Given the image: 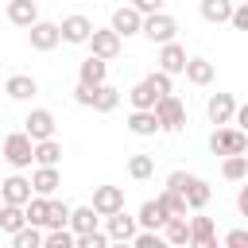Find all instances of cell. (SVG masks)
<instances>
[{
	"label": "cell",
	"instance_id": "d6a6232c",
	"mask_svg": "<svg viewBox=\"0 0 248 248\" xmlns=\"http://www.w3.org/2000/svg\"><path fill=\"white\" fill-rule=\"evenodd\" d=\"M23 217H27V225H39L43 229V221H46V198L43 194H31L23 202Z\"/></svg>",
	"mask_w": 248,
	"mask_h": 248
},
{
	"label": "cell",
	"instance_id": "e0dca14e",
	"mask_svg": "<svg viewBox=\"0 0 248 248\" xmlns=\"http://www.w3.org/2000/svg\"><path fill=\"white\" fill-rule=\"evenodd\" d=\"M58 186H62V170H58V167H35V174H31V194L50 198Z\"/></svg>",
	"mask_w": 248,
	"mask_h": 248
},
{
	"label": "cell",
	"instance_id": "836d02e7",
	"mask_svg": "<svg viewBox=\"0 0 248 248\" xmlns=\"http://www.w3.org/2000/svg\"><path fill=\"white\" fill-rule=\"evenodd\" d=\"M12 244L16 248H43V229L39 225H23L12 232Z\"/></svg>",
	"mask_w": 248,
	"mask_h": 248
},
{
	"label": "cell",
	"instance_id": "8d00e7d4",
	"mask_svg": "<svg viewBox=\"0 0 248 248\" xmlns=\"http://www.w3.org/2000/svg\"><path fill=\"white\" fill-rule=\"evenodd\" d=\"M159 198H163V205H167L170 213H178V217H186V213H190V205H186V198H182L178 190H167V186H163V194H159Z\"/></svg>",
	"mask_w": 248,
	"mask_h": 248
},
{
	"label": "cell",
	"instance_id": "4316f807",
	"mask_svg": "<svg viewBox=\"0 0 248 248\" xmlns=\"http://www.w3.org/2000/svg\"><path fill=\"white\" fill-rule=\"evenodd\" d=\"M221 178L244 182V178H248V155H244V151H240V155H221Z\"/></svg>",
	"mask_w": 248,
	"mask_h": 248
},
{
	"label": "cell",
	"instance_id": "ba28073f",
	"mask_svg": "<svg viewBox=\"0 0 248 248\" xmlns=\"http://www.w3.org/2000/svg\"><path fill=\"white\" fill-rule=\"evenodd\" d=\"M27 39H31V46H35V50H54V46L62 43L58 23H50V19H35V23L27 27Z\"/></svg>",
	"mask_w": 248,
	"mask_h": 248
},
{
	"label": "cell",
	"instance_id": "44dd1931",
	"mask_svg": "<svg viewBox=\"0 0 248 248\" xmlns=\"http://www.w3.org/2000/svg\"><path fill=\"white\" fill-rule=\"evenodd\" d=\"M190 244L194 248H217L213 217H190Z\"/></svg>",
	"mask_w": 248,
	"mask_h": 248
},
{
	"label": "cell",
	"instance_id": "f1b7e54d",
	"mask_svg": "<svg viewBox=\"0 0 248 248\" xmlns=\"http://www.w3.org/2000/svg\"><path fill=\"white\" fill-rule=\"evenodd\" d=\"M202 19L205 23H229V12H232V0H202L198 4Z\"/></svg>",
	"mask_w": 248,
	"mask_h": 248
},
{
	"label": "cell",
	"instance_id": "f35d334b",
	"mask_svg": "<svg viewBox=\"0 0 248 248\" xmlns=\"http://www.w3.org/2000/svg\"><path fill=\"white\" fill-rule=\"evenodd\" d=\"M229 23H232L236 31H248V4H232V12H229Z\"/></svg>",
	"mask_w": 248,
	"mask_h": 248
},
{
	"label": "cell",
	"instance_id": "3957f363",
	"mask_svg": "<svg viewBox=\"0 0 248 248\" xmlns=\"http://www.w3.org/2000/svg\"><path fill=\"white\" fill-rule=\"evenodd\" d=\"M140 35L147 39V43H170L174 35H178V19L170 16V12H151V16H143V23H140Z\"/></svg>",
	"mask_w": 248,
	"mask_h": 248
},
{
	"label": "cell",
	"instance_id": "4dcf8cb0",
	"mask_svg": "<svg viewBox=\"0 0 248 248\" xmlns=\"http://www.w3.org/2000/svg\"><path fill=\"white\" fill-rule=\"evenodd\" d=\"M66 221H70V205L50 194V198H46V221H43V229H62Z\"/></svg>",
	"mask_w": 248,
	"mask_h": 248
},
{
	"label": "cell",
	"instance_id": "d4e9b609",
	"mask_svg": "<svg viewBox=\"0 0 248 248\" xmlns=\"http://www.w3.org/2000/svg\"><path fill=\"white\" fill-rule=\"evenodd\" d=\"M128 132H132V136H155V132H159L155 112H151V108H132V112H128Z\"/></svg>",
	"mask_w": 248,
	"mask_h": 248
},
{
	"label": "cell",
	"instance_id": "9c48e42d",
	"mask_svg": "<svg viewBox=\"0 0 248 248\" xmlns=\"http://www.w3.org/2000/svg\"><path fill=\"white\" fill-rule=\"evenodd\" d=\"M232 112H236V97L232 93H209V101H205L209 124H232Z\"/></svg>",
	"mask_w": 248,
	"mask_h": 248
},
{
	"label": "cell",
	"instance_id": "30bf717a",
	"mask_svg": "<svg viewBox=\"0 0 248 248\" xmlns=\"http://www.w3.org/2000/svg\"><path fill=\"white\" fill-rule=\"evenodd\" d=\"M54 128H58V124H54V112H50V108H31L27 120H23V132H27L31 140H50Z\"/></svg>",
	"mask_w": 248,
	"mask_h": 248
},
{
	"label": "cell",
	"instance_id": "cb8c5ba5",
	"mask_svg": "<svg viewBox=\"0 0 248 248\" xmlns=\"http://www.w3.org/2000/svg\"><path fill=\"white\" fill-rule=\"evenodd\" d=\"M8 19L16 27H31L39 19V0H8Z\"/></svg>",
	"mask_w": 248,
	"mask_h": 248
},
{
	"label": "cell",
	"instance_id": "8992f818",
	"mask_svg": "<svg viewBox=\"0 0 248 248\" xmlns=\"http://www.w3.org/2000/svg\"><path fill=\"white\" fill-rule=\"evenodd\" d=\"M89 31H93V19L89 16H66L62 23H58V35H62V43H70V46H81L85 39H89Z\"/></svg>",
	"mask_w": 248,
	"mask_h": 248
},
{
	"label": "cell",
	"instance_id": "7402d4cb",
	"mask_svg": "<svg viewBox=\"0 0 248 248\" xmlns=\"http://www.w3.org/2000/svg\"><path fill=\"white\" fill-rule=\"evenodd\" d=\"M105 78H108V62L97 58V54H89V58L78 66V81H81V85H101Z\"/></svg>",
	"mask_w": 248,
	"mask_h": 248
},
{
	"label": "cell",
	"instance_id": "52a82bcc",
	"mask_svg": "<svg viewBox=\"0 0 248 248\" xmlns=\"http://www.w3.org/2000/svg\"><path fill=\"white\" fill-rule=\"evenodd\" d=\"M136 229H140V225H136V217H132L124 205H120L116 213L105 217V232H108V240H124V244H128V240L136 236Z\"/></svg>",
	"mask_w": 248,
	"mask_h": 248
},
{
	"label": "cell",
	"instance_id": "603a6c76",
	"mask_svg": "<svg viewBox=\"0 0 248 248\" xmlns=\"http://www.w3.org/2000/svg\"><path fill=\"white\" fill-rule=\"evenodd\" d=\"M182 74H186V81H190V85H209V81L217 78V70H213V62H209V58H186Z\"/></svg>",
	"mask_w": 248,
	"mask_h": 248
},
{
	"label": "cell",
	"instance_id": "f546056e",
	"mask_svg": "<svg viewBox=\"0 0 248 248\" xmlns=\"http://www.w3.org/2000/svg\"><path fill=\"white\" fill-rule=\"evenodd\" d=\"M116 105H120V89H112V85L101 81V85L93 89V105H89V108H97V112H112Z\"/></svg>",
	"mask_w": 248,
	"mask_h": 248
},
{
	"label": "cell",
	"instance_id": "484cf974",
	"mask_svg": "<svg viewBox=\"0 0 248 248\" xmlns=\"http://www.w3.org/2000/svg\"><path fill=\"white\" fill-rule=\"evenodd\" d=\"M97 213H93V205H70V221H66V229L78 236V232H89V229H97Z\"/></svg>",
	"mask_w": 248,
	"mask_h": 248
},
{
	"label": "cell",
	"instance_id": "4fadbf2b",
	"mask_svg": "<svg viewBox=\"0 0 248 248\" xmlns=\"http://www.w3.org/2000/svg\"><path fill=\"white\" fill-rule=\"evenodd\" d=\"M124 205V186H97L93 190V213L97 217H108Z\"/></svg>",
	"mask_w": 248,
	"mask_h": 248
},
{
	"label": "cell",
	"instance_id": "ac0fdd59",
	"mask_svg": "<svg viewBox=\"0 0 248 248\" xmlns=\"http://www.w3.org/2000/svg\"><path fill=\"white\" fill-rule=\"evenodd\" d=\"M163 240L167 244H174V248H182V244H190V217H178V213H170L167 221H163Z\"/></svg>",
	"mask_w": 248,
	"mask_h": 248
},
{
	"label": "cell",
	"instance_id": "83f0119b",
	"mask_svg": "<svg viewBox=\"0 0 248 248\" xmlns=\"http://www.w3.org/2000/svg\"><path fill=\"white\" fill-rule=\"evenodd\" d=\"M27 225V217H23V205H12V202H0V232H16V229H23Z\"/></svg>",
	"mask_w": 248,
	"mask_h": 248
},
{
	"label": "cell",
	"instance_id": "2e32d148",
	"mask_svg": "<svg viewBox=\"0 0 248 248\" xmlns=\"http://www.w3.org/2000/svg\"><path fill=\"white\" fill-rule=\"evenodd\" d=\"M31 163H35V167H58V163H62V143H58L54 136H50V140H35Z\"/></svg>",
	"mask_w": 248,
	"mask_h": 248
},
{
	"label": "cell",
	"instance_id": "6da1fadb",
	"mask_svg": "<svg viewBox=\"0 0 248 248\" xmlns=\"http://www.w3.org/2000/svg\"><path fill=\"white\" fill-rule=\"evenodd\" d=\"M151 112H155V120H159V132H182V128H186V105H182V97H174V93H163V97L151 105Z\"/></svg>",
	"mask_w": 248,
	"mask_h": 248
},
{
	"label": "cell",
	"instance_id": "277c9868",
	"mask_svg": "<svg viewBox=\"0 0 248 248\" xmlns=\"http://www.w3.org/2000/svg\"><path fill=\"white\" fill-rule=\"evenodd\" d=\"M31 147H35V140H31L27 132L4 136V163H8L12 170H27V167H31Z\"/></svg>",
	"mask_w": 248,
	"mask_h": 248
},
{
	"label": "cell",
	"instance_id": "9a60e30c",
	"mask_svg": "<svg viewBox=\"0 0 248 248\" xmlns=\"http://www.w3.org/2000/svg\"><path fill=\"white\" fill-rule=\"evenodd\" d=\"M140 23H143V16H140L132 4H124V8L112 12V23H108V27H112L120 39H128V35H140Z\"/></svg>",
	"mask_w": 248,
	"mask_h": 248
},
{
	"label": "cell",
	"instance_id": "1f68e13d",
	"mask_svg": "<svg viewBox=\"0 0 248 248\" xmlns=\"http://www.w3.org/2000/svg\"><path fill=\"white\" fill-rule=\"evenodd\" d=\"M128 101H132V108H151V105L159 101V93H155L147 81H136V85L128 89Z\"/></svg>",
	"mask_w": 248,
	"mask_h": 248
},
{
	"label": "cell",
	"instance_id": "5b68a950",
	"mask_svg": "<svg viewBox=\"0 0 248 248\" xmlns=\"http://www.w3.org/2000/svg\"><path fill=\"white\" fill-rule=\"evenodd\" d=\"M85 46H89V54H97V58L112 62V58L120 54L124 39H120V35H116L112 27H93V31H89V39H85Z\"/></svg>",
	"mask_w": 248,
	"mask_h": 248
},
{
	"label": "cell",
	"instance_id": "5bb4252c",
	"mask_svg": "<svg viewBox=\"0 0 248 248\" xmlns=\"http://www.w3.org/2000/svg\"><path fill=\"white\" fill-rule=\"evenodd\" d=\"M167 217H170V209L163 205V198H147V202L140 205V213H136V225H140V229H163Z\"/></svg>",
	"mask_w": 248,
	"mask_h": 248
},
{
	"label": "cell",
	"instance_id": "e575fe53",
	"mask_svg": "<svg viewBox=\"0 0 248 248\" xmlns=\"http://www.w3.org/2000/svg\"><path fill=\"white\" fill-rule=\"evenodd\" d=\"M128 174H132L136 182L151 178V174H155V159H151V155H132V159H128Z\"/></svg>",
	"mask_w": 248,
	"mask_h": 248
},
{
	"label": "cell",
	"instance_id": "d590c367",
	"mask_svg": "<svg viewBox=\"0 0 248 248\" xmlns=\"http://www.w3.org/2000/svg\"><path fill=\"white\" fill-rule=\"evenodd\" d=\"M43 248H74V232L62 225V229H46L43 232Z\"/></svg>",
	"mask_w": 248,
	"mask_h": 248
},
{
	"label": "cell",
	"instance_id": "74e56055",
	"mask_svg": "<svg viewBox=\"0 0 248 248\" xmlns=\"http://www.w3.org/2000/svg\"><path fill=\"white\" fill-rule=\"evenodd\" d=\"M143 81H147V85H151V89H155L159 97H163V93H170V74H163V70H155V74H147Z\"/></svg>",
	"mask_w": 248,
	"mask_h": 248
},
{
	"label": "cell",
	"instance_id": "b9f144b4",
	"mask_svg": "<svg viewBox=\"0 0 248 248\" xmlns=\"http://www.w3.org/2000/svg\"><path fill=\"white\" fill-rule=\"evenodd\" d=\"M225 244H229V248H244V244H248V229H232V232L225 236Z\"/></svg>",
	"mask_w": 248,
	"mask_h": 248
},
{
	"label": "cell",
	"instance_id": "ab89813d",
	"mask_svg": "<svg viewBox=\"0 0 248 248\" xmlns=\"http://www.w3.org/2000/svg\"><path fill=\"white\" fill-rule=\"evenodd\" d=\"M132 8H136L140 16H151V12H163L167 0H132Z\"/></svg>",
	"mask_w": 248,
	"mask_h": 248
},
{
	"label": "cell",
	"instance_id": "60d3db41",
	"mask_svg": "<svg viewBox=\"0 0 248 248\" xmlns=\"http://www.w3.org/2000/svg\"><path fill=\"white\" fill-rule=\"evenodd\" d=\"M93 89H97V85H81V81H78V85H74V101L89 108V105H93Z\"/></svg>",
	"mask_w": 248,
	"mask_h": 248
},
{
	"label": "cell",
	"instance_id": "7a4b0ae2",
	"mask_svg": "<svg viewBox=\"0 0 248 248\" xmlns=\"http://www.w3.org/2000/svg\"><path fill=\"white\" fill-rule=\"evenodd\" d=\"M209 151L213 155H240V151H248V132L236 124H217V132L209 136Z\"/></svg>",
	"mask_w": 248,
	"mask_h": 248
},
{
	"label": "cell",
	"instance_id": "d6986e66",
	"mask_svg": "<svg viewBox=\"0 0 248 248\" xmlns=\"http://www.w3.org/2000/svg\"><path fill=\"white\" fill-rule=\"evenodd\" d=\"M4 93H8L12 101H31V97L39 93V81H35L31 74H12V78L4 81Z\"/></svg>",
	"mask_w": 248,
	"mask_h": 248
},
{
	"label": "cell",
	"instance_id": "7c38bea8",
	"mask_svg": "<svg viewBox=\"0 0 248 248\" xmlns=\"http://www.w3.org/2000/svg\"><path fill=\"white\" fill-rule=\"evenodd\" d=\"M27 198H31V178H23L19 170H16V174H8V178H0V202L23 205Z\"/></svg>",
	"mask_w": 248,
	"mask_h": 248
},
{
	"label": "cell",
	"instance_id": "7bdbcfd3",
	"mask_svg": "<svg viewBox=\"0 0 248 248\" xmlns=\"http://www.w3.org/2000/svg\"><path fill=\"white\" fill-rule=\"evenodd\" d=\"M236 213H240V217H248V186H240V190H236Z\"/></svg>",
	"mask_w": 248,
	"mask_h": 248
},
{
	"label": "cell",
	"instance_id": "8fae6325",
	"mask_svg": "<svg viewBox=\"0 0 248 248\" xmlns=\"http://www.w3.org/2000/svg\"><path fill=\"white\" fill-rule=\"evenodd\" d=\"M182 66H186V46H182L178 39L159 43V70L174 78V74H182Z\"/></svg>",
	"mask_w": 248,
	"mask_h": 248
},
{
	"label": "cell",
	"instance_id": "ffe728a7",
	"mask_svg": "<svg viewBox=\"0 0 248 248\" xmlns=\"http://www.w3.org/2000/svg\"><path fill=\"white\" fill-rule=\"evenodd\" d=\"M182 198H186V205H190V209H205V205H209V198H213V186H209L205 178L190 174V182H186Z\"/></svg>",
	"mask_w": 248,
	"mask_h": 248
}]
</instances>
